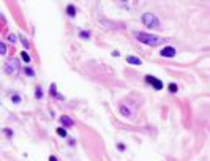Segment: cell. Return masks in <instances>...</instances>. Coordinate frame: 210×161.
I'll return each instance as SVG.
<instances>
[{"label":"cell","mask_w":210,"mask_h":161,"mask_svg":"<svg viewBox=\"0 0 210 161\" xmlns=\"http://www.w3.org/2000/svg\"><path fill=\"white\" fill-rule=\"evenodd\" d=\"M120 114L125 117H131V111L126 108V106H120Z\"/></svg>","instance_id":"obj_8"},{"label":"cell","mask_w":210,"mask_h":161,"mask_svg":"<svg viewBox=\"0 0 210 161\" xmlns=\"http://www.w3.org/2000/svg\"><path fill=\"white\" fill-rule=\"evenodd\" d=\"M67 13H68L70 16H76V8L73 6V5H68V8H67Z\"/></svg>","instance_id":"obj_9"},{"label":"cell","mask_w":210,"mask_h":161,"mask_svg":"<svg viewBox=\"0 0 210 161\" xmlns=\"http://www.w3.org/2000/svg\"><path fill=\"white\" fill-rule=\"evenodd\" d=\"M11 101L17 104V103H19V101H21V97H19V95H13V97H11Z\"/></svg>","instance_id":"obj_14"},{"label":"cell","mask_w":210,"mask_h":161,"mask_svg":"<svg viewBox=\"0 0 210 161\" xmlns=\"http://www.w3.org/2000/svg\"><path fill=\"white\" fill-rule=\"evenodd\" d=\"M35 97H36V98H41V97H43V93H41V89H40V87L35 90Z\"/></svg>","instance_id":"obj_15"},{"label":"cell","mask_w":210,"mask_h":161,"mask_svg":"<svg viewBox=\"0 0 210 161\" xmlns=\"http://www.w3.org/2000/svg\"><path fill=\"white\" fill-rule=\"evenodd\" d=\"M160 54H161V57H168V59H171V57L176 55V49L172 46H168V47H163Z\"/></svg>","instance_id":"obj_5"},{"label":"cell","mask_w":210,"mask_h":161,"mask_svg":"<svg viewBox=\"0 0 210 161\" xmlns=\"http://www.w3.org/2000/svg\"><path fill=\"white\" fill-rule=\"evenodd\" d=\"M25 73L29 76H33V70H30V68H25Z\"/></svg>","instance_id":"obj_19"},{"label":"cell","mask_w":210,"mask_h":161,"mask_svg":"<svg viewBox=\"0 0 210 161\" xmlns=\"http://www.w3.org/2000/svg\"><path fill=\"white\" fill-rule=\"evenodd\" d=\"M57 134H59V136H63V137H65V136H67V131H65V128H57Z\"/></svg>","instance_id":"obj_13"},{"label":"cell","mask_w":210,"mask_h":161,"mask_svg":"<svg viewBox=\"0 0 210 161\" xmlns=\"http://www.w3.org/2000/svg\"><path fill=\"white\" fill-rule=\"evenodd\" d=\"M17 66H19L17 60H8V62H6L5 71H6L8 74H16V73H17Z\"/></svg>","instance_id":"obj_3"},{"label":"cell","mask_w":210,"mask_h":161,"mask_svg":"<svg viewBox=\"0 0 210 161\" xmlns=\"http://www.w3.org/2000/svg\"><path fill=\"white\" fill-rule=\"evenodd\" d=\"M60 122H62L65 126H73V123H74V122H73L70 117H67V115H63V117L60 119Z\"/></svg>","instance_id":"obj_7"},{"label":"cell","mask_w":210,"mask_h":161,"mask_svg":"<svg viewBox=\"0 0 210 161\" xmlns=\"http://www.w3.org/2000/svg\"><path fill=\"white\" fill-rule=\"evenodd\" d=\"M51 93H52L56 98H60V100H62V97H60V95L57 93V90H56V84H52V85H51Z\"/></svg>","instance_id":"obj_10"},{"label":"cell","mask_w":210,"mask_h":161,"mask_svg":"<svg viewBox=\"0 0 210 161\" xmlns=\"http://www.w3.org/2000/svg\"><path fill=\"white\" fill-rule=\"evenodd\" d=\"M142 22L145 27H149V28H160V21H158V17L152 14V13H145L142 16Z\"/></svg>","instance_id":"obj_2"},{"label":"cell","mask_w":210,"mask_h":161,"mask_svg":"<svg viewBox=\"0 0 210 161\" xmlns=\"http://www.w3.org/2000/svg\"><path fill=\"white\" fill-rule=\"evenodd\" d=\"M136 40H139L141 43L147 44V46H158L161 44L164 40L161 36H157V35H152V33H144V32H134L133 33Z\"/></svg>","instance_id":"obj_1"},{"label":"cell","mask_w":210,"mask_h":161,"mask_svg":"<svg viewBox=\"0 0 210 161\" xmlns=\"http://www.w3.org/2000/svg\"><path fill=\"white\" fill-rule=\"evenodd\" d=\"M8 40H10L11 43H16V40H17V36H16V35H10V36H8Z\"/></svg>","instance_id":"obj_16"},{"label":"cell","mask_w":210,"mask_h":161,"mask_svg":"<svg viewBox=\"0 0 210 161\" xmlns=\"http://www.w3.org/2000/svg\"><path fill=\"white\" fill-rule=\"evenodd\" d=\"M0 52H2V54H5L6 52V46L2 43V44H0Z\"/></svg>","instance_id":"obj_17"},{"label":"cell","mask_w":210,"mask_h":161,"mask_svg":"<svg viewBox=\"0 0 210 161\" xmlns=\"http://www.w3.org/2000/svg\"><path fill=\"white\" fill-rule=\"evenodd\" d=\"M22 44H24L25 47H29V41H27V40H25V38H22Z\"/></svg>","instance_id":"obj_20"},{"label":"cell","mask_w":210,"mask_h":161,"mask_svg":"<svg viewBox=\"0 0 210 161\" xmlns=\"http://www.w3.org/2000/svg\"><path fill=\"white\" fill-rule=\"evenodd\" d=\"M177 90H179V87L176 84H169V92L171 93H177Z\"/></svg>","instance_id":"obj_12"},{"label":"cell","mask_w":210,"mask_h":161,"mask_svg":"<svg viewBox=\"0 0 210 161\" xmlns=\"http://www.w3.org/2000/svg\"><path fill=\"white\" fill-rule=\"evenodd\" d=\"M126 62H128V63H133V65H142V60L138 59V57H133V55H128V57H126Z\"/></svg>","instance_id":"obj_6"},{"label":"cell","mask_w":210,"mask_h":161,"mask_svg":"<svg viewBox=\"0 0 210 161\" xmlns=\"http://www.w3.org/2000/svg\"><path fill=\"white\" fill-rule=\"evenodd\" d=\"M145 79H147V82H149V84H152V85H153L155 90H161V89H163V82H161L160 79L153 78V76H147Z\"/></svg>","instance_id":"obj_4"},{"label":"cell","mask_w":210,"mask_h":161,"mask_svg":"<svg viewBox=\"0 0 210 161\" xmlns=\"http://www.w3.org/2000/svg\"><path fill=\"white\" fill-rule=\"evenodd\" d=\"M21 57H22V60H24V62H27V63L30 62V55L27 54L25 51H24V52H21Z\"/></svg>","instance_id":"obj_11"},{"label":"cell","mask_w":210,"mask_h":161,"mask_svg":"<svg viewBox=\"0 0 210 161\" xmlns=\"http://www.w3.org/2000/svg\"><path fill=\"white\" fill-rule=\"evenodd\" d=\"M81 36H82V38H89L90 33H87V32H81Z\"/></svg>","instance_id":"obj_18"},{"label":"cell","mask_w":210,"mask_h":161,"mask_svg":"<svg viewBox=\"0 0 210 161\" xmlns=\"http://www.w3.org/2000/svg\"><path fill=\"white\" fill-rule=\"evenodd\" d=\"M49 161H57V158L56 156H49Z\"/></svg>","instance_id":"obj_21"}]
</instances>
